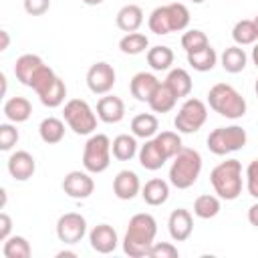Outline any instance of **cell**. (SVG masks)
I'll list each match as a JSON object with an SVG mask.
<instances>
[{
	"label": "cell",
	"mask_w": 258,
	"mask_h": 258,
	"mask_svg": "<svg viewBox=\"0 0 258 258\" xmlns=\"http://www.w3.org/2000/svg\"><path fill=\"white\" fill-rule=\"evenodd\" d=\"M147 256H149V258H177L179 252H177V248H175L173 244H169V242H153V246L149 248Z\"/></svg>",
	"instance_id": "cell-42"
},
{
	"label": "cell",
	"mask_w": 258,
	"mask_h": 258,
	"mask_svg": "<svg viewBox=\"0 0 258 258\" xmlns=\"http://www.w3.org/2000/svg\"><path fill=\"white\" fill-rule=\"evenodd\" d=\"M141 198L149 206H161V204H165L167 198H169V185H167V181L161 179V177H153V179L145 181V185L141 187Z\"/></svg>",
	"instance_id": "cell-19"
},
{
	"label": "cell",
	"mask_w": 258,
	"mask_h": 258,
	"mask_svg": "<svg viewBox=\"0 0 258 258\" xmlns=\"http://www.w3.org/2000/svg\"><path fill=\"white\" fill-rule=\"evenodd\" d=\"M147 26L153 34H169L173 32L171 30V20H169V12H167V4L165 6H157L151 14H149V20H147Z\"/></svg>",
	"instance_id": "cell-34"
},
{
	"label": "cell",
	"mask_w": 258,
	"mask_h": 258,
	"mask_svg": "<svg viewBox=\"0 0 258 258\" xmlns=\"http://www.w3.org/2000/svg\"><path fill=\"white\" fill-rule=\"evenodd\" d=\"M155 141L159 143V147L163 149V153L167 155V159L175 157L177 151L183 147V145H181V137H179L175 131H161V133L155 135Z\"/></svg>",
	"instance_id": "cell-39"
},
{
	"label": "cell",
	"mask_w": 258,
	"mask_h": 258,
	"mask_svg": "<svg viewBox=\"0 0 258 258\" xmlns=\"http://www.w3.org/2000/svg\"><path fill=\"white\" fill-rule=\"evenodd\" d=\"M87 234V220L77 214V212H69L62 214L56 222V236L62 244H77L85 238Z\"/></svg>",
	"instance_id": "cell-9"
},
{
	"label": "cell",
	"mask_w": 258,
	"mask_h": 258,
	"mask_svg": "<svg viewBox=\"0 0 258 258\" xmlns=\"http://www.w3.org/2000/svg\"><path fill=\"white\" fill-rule=\"evenodd\" d=\"M64 97H67V85H64V81H62L60 77H58L42 95H38L40 103H42L44 107H48V109L60 107V105L64 103Z\"/></svg>",
	"instance_id": "cell-33"
},
{
	"label": "cell",
	"mask_w": 258,
	"mask_h": 258,
	"mask_svg": "<svg viewBox=\"0 0 258 258\" xmlns=\"http://www.w3.org/2000/svg\"><path fill=\"white\" fill-rule=\"evenodd\" d=\"M167 230H169L171 240L185 242L194 232V218H191L189 210H185V208L173 210L169 214V220H167Z\"/></svg>",
	"instance_id": "cell-12"
},
{
	"label": "cell",
	"mask_w": 258,
	"mask_h": 258,
	"mask_svg": "<svg viewBox=\"0 0 258 258\" xmlns=\"http://www.w3.org/2000/svg\"><path fill=\"white\" fill-rule=\"evenodd\" d=\"M248 222H250L254 228H258V202L248 208Z\"/></svg>",
	"instance_id": "cell-46"
},
{
	"label": "cell",
	"mask_w": 258,
	"mask_h": 258,
	"mask_svg": "<svg viewBox=\"0 0 258 258\" xmlns=\"http://www.w3.org/2000/svg\"><path fill=\"white\" fill-rule=\"evenodd\" d=\"M34 171H36V159H34L28 151L20 149V151H14V153L8 157V173H10L16 181H26V179H30V177L34 175Z\"/></svg>",
	"instance_id": "cell-14"
},
{
	"label": "cell",
	"mask_w": 258,
	"mask_h": 258,
	"mask_svg": "<svg viewBox=\"0 0 258 258\" xmlns=\"http://www.w3.org/2000/svg\"><path fill=\"white\" fill-rule=\"evenodd\" d=\"M18 129L10 123H2L0 125V149L2 151H10L16 143H18Z\"/></svg>",
	"instance_id": "cell-41"
},
{
	"label": "cell",
	"mask_w": 258,
	"mask_h": 258,
	"mask_svg": "<svg viewBox=\"0 0 258 258\" xmlns=\"http://www.w3.org/2000/svg\"><path fill=\"white\" fill-rule=\"evenodd\" d=\"M0 36H2V44H0V50H6L8 48V42H10V36L6 30H0Z\"/></svg>",
	"instance_id": "cell-47"
},
{
	"label": "cell",
	"mask_w": 258,
	"mask_h": 258,
	"mask_svg": "<svg viewBox=\"0 0 258 258\" xmlns=\"http://www.w3.org/2000/svg\"><path fill=\"white\" fill-rule=\"evenodd\" d=\"M252 60L258 67V44H254V48H252Z\"/></svg>",
	"instance_id": "cell-48"
},
{
	"label": "cell",
	"mask_w": 258,
	"mask_h": 258,
	"mask_svg": "<svg viewBox=\"0 0 258 258\" xmlns=\"http://www.w3.org/2000/svg\"><path fill=\"white\" fill-rule=\"evenodd\" d=\"M208 36L204 30H198V28H191L187 32L181 34V46L185 52H194V50H200L204 46H208Z\"/></svg>",
	"instance_id": "cell-40"
},
{
	"label": "cell",
	"mask_w": 258,
	"mask_h": 258,
	"mask_svg": "<svg viewBox=\"0 0 258 258\" xmlns=\"http://www.w3.org/2000/svg\"><path fill=\"white\" fill-rule=\"evenodd\" d=\"M246 189L254 200H258V159H252L246 167Z\"/></svg>",
	"instance_id": "cell-43"
},
{
	"label": "cell",
	"mask_w": 258,
	"mask_h": 258,
	"mask_svg": "<svg viewBox=\"0 0 258 258\" xmlns=\"http://www.w3.org/2000/svg\"><path fill=\"white\" fill-rule=\"evenodd\" d=\"M210 109L226 119H240L246 115V99L228 83H216L208 93Z\"/></svg>",
	"instance_id": "cell-4"
},
{
	"label": "cell",
	"mask_w": 258,
	"mask_h": 258,
	"mask_svg": "<svg viewBox=\"0 0 258 258\" xmlns=\"http://www.w3.org/2000/svg\"><path fill=\"white\" fill-rule=\"evenodd\" d=\"M24 2V10L30 16H40L50 8V0H22Z\"/></svg>",
	"instance_id": "cell-44"
},
{
	"label": "cell",
	"mask_w": 258,
	"mask_h": 258,
	"mask_svg": "<svg viewBox=\"0 0 258 258\" xmlns=\"http://www.w3.org/2000/svg\"><path fill=\"white\" fill-rule=\"evenodd\" d=\"M167 12H169V20H171V30L173 32H179V30L187 28V24H189V10H187L185 4L171 2V4H167Z\"/></svg>",
	"instance_id": "cell-38"
},
{
	"label": "cell",
	"mask_w": 258,
	"mask_h": 258,
	"mask_svg": "<svg viewBox=\"0 0 258 258\" xmlns=\"http://www.w3.org/2000/svg\"><path fill=\"white\" fill-rule=\"evenodd\" d=\"M83 2H85L87 6H97V4H101L103 0H83Z\"/></svg>",
	"instance_id": "cell-49"
},
{
	"label": "cell",
	"mask_w": 258,
	"mask_h": 258,
	"mask_svg": "<svg viewBox=\"0 0 258 258\" xmlns=\"http://www.w3.org/2000/svg\"><path fill=\"white\" fill-rule=\"evenodd\" d=\"M2 254L6 258H28L32 254V250H30V244L24 236H10L4 240Z\"/></svg>",
	"instance_id": "cell-36"
},
{
	"label": "cell",
	"mask_w": 258,
	"mask_h": 258,
	"mask_svg": "<svg viewBox=\"0 0 258 258\" xmlns=\"http://www.w3.org/2000/svg\"><path fill=\"white\" fill-rule=\"evenodd\" d=\"M155 234H157V222L151 214H135L129 224H127V232L123 238V250L127 256L131 258H143L147 256L149 248L155 242Z\"/></svg>",
	"instance_id": "cell-1"
},
{
	"label": "cell",
	"mask_w": 258,
	"mask_h": 258,
	"mask_svg": "<svg viewBox=\"0 0 258 258\" xmlns=\"http://www.w3.org/2000/svg\"><path fill=\"white\" fill-rule=\"evenodd\" d=\"M220 62H222V69H224L226 73L236 75V73H242V71L246 69L248 54H246L244 48L238 46V44H236V46H228V48L222 52Z\"/></svg>",
	"instance_id": "cell-25"
},
{
	"label": "cell",
	"mask_w": 258,
	"mask_h": 258,
	"mask_svg": "<svg viewBox=\"0 0 258 258\" xmlns=\"http://www.w3.org/2000/svg\"><path fill=\"white\" fill-rule=\"evenodd\" d=\"M111 163V139L105 133H95L83 149V167L89 173H103Z\"/></svg>",
	"instance_id": "cell-6"
},
{
	"label": "cell",
	"mask_w": 258,
	"mask_h": 258,
	"mask_svg": "<svg viewBox=\"0 0 258 258\" xmlns=\"http://www.w3.org/2000/svg\"><path fill=\"white\" fill-rule=\"evenodd\" d=\"M191 2H194V4H202L204 0H191Z\"/></svg>",
	"instance_id": "cell-53"
},
{
	"label": "cell",
	"mask_w": 258,
	"mask_h": 258,
	"mask_svg": "<svg viewBox=\"0 0 258 258\" xmlns=\"http://www.w3.org/2000/svg\"><path fill=\"white\" fill-rule=\"evenodd\" d=\"M147 46H149V40H147V36L141 34V32H127V34L119 40L121 52H123V54H131V56L145 52Z\"/></svg>",
	"instance_id": "cell-35"
},
{
	"label": "cell",
	"mask_w": 258,
	"mask_h": 258,
	"mask_svg": "<svg viewBox=\"0 0 258 258\" xmlns=\"http://www.w3.org/2000/svg\"><path fill=\"white\" fill-rule=\"evenodd\" d=\"M141 191L139 175L131 169H121L113 179V194L119 200H133Z\"/></svg>",
	"instance_id": "cell-15"
},
{
	"label": "cell",
	"mask_w": 258,
	"mask_h": 258,
	"mask_svg": "<svg viewBox=\"0 0 258 258\" xmlns=\"http://www.w3.org/2000/svg\"><path fill=\"white\" fill-rule=\"evenodd\" d=\"M232 38L238 46H246V44H254L258 40V30L254 20H238L232 28Z\"/></svg>",
	"instance_id": "cell-31"
},
{
	"label": "cell",
	"mask_w": 258,
	"mask_h": 258,
	"mask_svg": "<svg viewBox=\"0 0 258 258\" xmlns=\"http://www.w3.org/2000/svg\"><path fill=\"white\" fill-rule=\"evenodd\" d=\"M62 191L73 200H87L95 191V181L89 171H69L62 179Z\"/></svg>",
	"instance_id": "cell-11"
},
{
	"label": "cell",
	"mask_w": 258,
	"mask_h": 258,
	"mask_svg": "<svg viewBox=\"0 0 258 258\" xmlns=\"http://www.w3.org/2000/svg\"><path fill=\"white\" fill-rule=\"evenodd\" d=\"M210 181L218 198L232 202L242 194V163L238 159H226L210 171Z\"/></svg>",
	"instance_id": "cell-2"
},
{
	"label": "cell",
	"mask_w": 258,
	"mask_h": 258,
	"mask_svg": "<svg viewBox=\"0 0 258 258\" xmlns=\"http://www.w3.org/2000/svg\"><path fill=\"white\" fill-rule=\"evenodd\" d=\"M38 133H40V139L48 145H54V143H60L62 137H64V123L56 117H46L40 121L38 125Z\"/></svg>",
	"instance_id": "cell-29"
},
{
	"label": "cell",
	"mask_w": 258,
	"mask_h": 258,
	"mask_svg": "<svg viewBox=\"0 0 258 258\" xmlns=\"http://www.w3.org/2000/svg\"><path fill=\"white\" fill-rule=\"evenodd\" d=\"M56 79H58V75H56L48 64H42V67L34 73V77H32V81H30L28 87H30L36 95H42V93H44Z\"/></svg>",
	"instance_id": "cell-37"
},
{
	"label": "cell",
	"mask_w": 258,
	"mask_h": 258,
	"mask_svg": "<svg viewBox=\"0 0 258 258\" xmlns=\"http://www.w3.org/2000/svg\"><path fill=\"white\" fill-rule=\"evenodd\" d=\"M117 26L123 32H137V28L143 24V10L137 4H125L117 12Z\"/></svg>",
	"instance_id": "cell-22"
},
{
	"label": "cell",
	"mask_w": 258,
	"mask_h": 258,
	"mask_svg": "<svg viewBox=\"0 0 258 258\" xmlns=\"http://www.w3.org/2000/svg\"><path fill=\"white\" fill-rule=\"evenodd\" d=\"M137 155H139V163H141V167H145V169H149V171L161 169L163 163L167 161V155L163 153V149L159 147V143L155 141V137L145 139V143L139 147Z\"/></svg>",
	"instance_id": "cell-17"
},
{
	"label": "cell",
	"mask_w": 258,
	"mask_h": 258,
	"mask_svg": "<svg viewBox=\"0 0 258 258\" xmlns=\"http://www.w3.org/2000/svg\"><path fill=\"white\" fill-rule=\"evenodd\" d=\"M89 242H91V248L99 254H111L115 252L117 244H119V238H117V232L113 226L109 224H99L95 226L91 232H89Z\"/></svg>",
	"instance_id": "cell-13"
},
{
	"label": "cell",
	"mask_w": 258,
	"mask_h": 258,
	"mask_svg": "<svg viewBox=\"0 0 258 258\" xmlns=\"http://www.w3.org/2000/svg\"><path fill=\"white\" fill-rule=\"evenodd\" d=\"M111 151H113V157L119 159V161H129L137 155V141H135V135H127V133H121L113 139L111 143Z\"/></svg>",
	"instance_id": "cell-28"
},
{
	"label": "cell",
	"mask_w": 258,
	"mask_h": 258,
	"mask_svg": "<svg viewBox=\"0 0 258 258\" xmlns=\"http://www.w3.org/2000/svg\"><path fill=\"white\" fill-rule=\"evenodd\" d=\"M202 171V155L191 147H181L169 167V183L177 189L191 187Z\"/></svg>",
	"instance_id": "cell-3"
},
{
	"label": "cell",
	"mask_w": 258,
	"mask_h": 258,
	"mask_svg": "<svg viewBox=\"0 0 258 258\" xmlns=\"http://www.w3.org/2000/svg\"><path fill=\"white\" fill-rule=\"evenodd\" d=\"M157 129H159V121L151 113H139L131 119V133L135 137L151 139V137L157 135Z\"/></svg>",
	"instance_id": "cell-26"
},
{
	"label": "cell",
	"mask_w": 258,
	"mask_h": 258,
	"mask_svg": "<svg viewBox=\"0 0 258 258\" xmlns=\"http://www.w3.org/2000/svg\"><path fill=\"white\" fill-rule=\"evenodd\" d=\"M10 230H12V220L6 212L0 214V240L4 242L6 238H10Z\"/></svg>",
	"instance_id": "cell-45"
},
{
	"label": "cell",
	"mask_w": 258,
	"mask_h": 258,
	"mask_svg": "<svg viewBox=\"0 0 258 258\" xmlns=\"http://www.w3.org/2000/svg\"><path fill=\"white\" fill-rule=\"evenodd\" d=\"M115 79H117L115 69L105 60L91 64V69L87 71V87L95 95H107L113 89Z\"/></svg>",
	"instance_id": "cell-10"
},
{
	"label": "cell",
	"mask_w": 258,
	"mask_h": 258,
	"mask_svg": "<svg viewBox=\"0 0 258 258\" xmlns=\"http://www.w3.org/2000/svg\"><path fill=\"white\" fill-rule=\"evenodd\" d=\"M218 62V54L216 50L208 44L200 50H194V52H187V64L194 69V71H200V73H206V71H212Z\"/></svg>",
	"instance_id": "cell-27"
},
{
	"label": "cell",
	"mask_w": 258,
	"mask_h": 258,
	"mask_svg": "<svg viewBox=\"0 0 258 258\" xmlns=\"http://www.w3.org/2000/svg\"><path fill=\"white\" fill-rule=\"evenodd\" d=\"M4 117L10 123H24L32 115V105L26 97H10L4 103Z\"/></svg>",
	"instance_id": "cell-20"
},
{
	"label": "cell",
	"mask_w": 258,
	"mask_h": 258,
	"mask_svg": "<svg viewBox=\"0 0 258 258\" xmlns=\"http://www.w3.org/2000/svg\"><path fill=\"white\" fill-rule=\"evenodd\" d=\"M147 64L153 71H167L173 64V50L169 46L157 44L147 50Z\"/></svg>",
	"instance_id": "cell-32"
},
{
	"label": "cell",
	"mask_w": 258,
	"mask_h": 258,
	"mask_svg": "<svg viewBox=\"0 0 258 258\" xmlns=\"http://www.w3.org/2000/svg\"><path fill=\"white\" fill-rule=\"evenodd\" d=\"M62 117L77 135H91L97 129V115L93 113L91 105L83 99L67 101L62 109Z\"/></svg>",
	"instance_id": "cell-7"
},
{
	"label": "cell",
	"mask_w": 258,
	"mask_h": 258,
	"mask_svg": "<svg viewBox=\"0 0 258 258\" xmlns=\"http://www.w3.org/2000/svg\"><path fill=\"white\" fill-rule=\"evenodd\" d=\"M194 214L202 220H210L216 218L220 214V198L212 196V194H202L196 198L194 202Z\"/></svg>",
	"instance_id": "cell-30"
},
{
	"label": "cell",
	"mask_w": 258,
	"mask_h": 258,
	"mask_svg": "<svg viewBox=\"0 0 258 258\" xmlns=\"http://www.w3.org/2000/svg\"><path fill=\"white\" fill-rule=\"evenodd\" d=\"M163 83L173 91V95H175L177 99L187 97V95L191 93V87H194L191 77H189V73H187L185 69H171V71L167 73V77H165Z\"/></svg>",
	"instance_id": "cell-24"
},
{
	"label": "cell",
	"mask_w": 258,
	"mask_h": 258,
	"mask_svg": "<svg viewBox=\"0 0 258 258\" xmlns=\"http://www.w3.org/2000/svg\"><path fill=\"white\" fill-rule=\"evenodd\" d=\"M175 103H177V97L165 83H159L157 89L153 91L151 99L147 101V105L151 107L153 113H169L175 107Z\"/></svg>",
	"instance_id": "cell-23"
},
{
	"label": "cell",
	"mask_w": 258,
	"mask_h": 258,
	"mask_svg": "<svg viewBox=\"0 0 258 258\" xmlns=\"http://www.w3.org/2000/svg\"><path fill=\"white\" fill-rule=\"evenodd\" d=\"M208 119V107L204 101L196 99V97H189L183 101V105L179 107L175 119H173V125L179 133H198L204 123Z\"/></svg>",
	"instance_id": "cell-8"
},
{
	"label": "cell",
	"mask_w": 258,
	"mask_h": 258,
	"mask_svg": "<svg viewBox=\"0 0 258 258\" xmlns=\"http://www.w3.org/2000/svg\"><path fill=\"white\" fill-rule=\"evenodd\" d=\"M44 62H42V58L38 56V54H22V56H18L16 58V64H14V75H16V79L22 83V85H30V81H32V77H34V73L42 67Z\"/></svg>",
	"instance_id": "cell-21"
},
{
	"label": "cell",
	"mask_w": 258,
	"mask_h": 258,
	"mask_svg": "<svg viewBox=\"0 0 258 258\" xmlns=\"http://www.w3.org/2000/svg\"><path fill=\"white\" fill-rule=\"evenodd\" d=\"M97 117L103 123H119L125 117V103L115 95H103L97 103Z\"/></svg>",
	"instance_id": "cell-16"
},
{
	"label": "cell",
	"mask_w": 258,
	"mask_h": 258,
	"mask_svg": "<svg viewBox=\"0 0 258 258\" xmlns=\"http://www.w3.org/2000/svg\"><path fill=\"white\" fill-rule=\"evenodd\" d=\"M0 81H2V93H6V77L0 75Z\"/></svg>",
	"instance_id": "cell-50"
},
{
	"label": "cell",
	"mask_w": 258,
	"mask_h": 258,
	"mask_svg": "<svg viewBox=\"0 0 258 258\" xmlns=\"http://www.w3.org/2000/svg\"><path fill=\"white\" fill-rule=\"evenodd\" d=\"M248 141L246 129H242L240 125H230V127H216L214 131H210L206 143L208 149L214 155H228L234 153L238 149H242Z\"/></svg>",
	"instance_id": "cell-5"
},
{
	"label": "cell",
	"mask_w": 258,
	"mask_h": 258,
	"mask_svg": "<svg viewBox=\"0 0 258 258\" xmlns=\"http://www.w3.org/2000/svg\"><path fill=\"white\" fill-rule=\"evenodd\" d=\"M159 83H161V81H157L155 75L141 71V73L133 75V79H131V83H129V91H131V95H133L137 101L147 103V101L151 99V95H153V91L157 89Z\"/></svg>",
	"instance_id": "cell-18"
},
{
	"label": "cell",
	"mask_w": 258,
	"mask_h": 258,
	"mask_svg": "<svg viewBox=\"0 0 258 258\" xmlns=\"http://www.w3.org/2000/svg\"><path fill=\"white\" fill-rule=\"evenodd\" d=\"M254 91H256V97H258V79H256V85H254Z\"/></svg>",
	"instance_id": "cell-52"
},
{
	"label": "cell",
	"mask_w": 258,
	"mask_h": 258,
	"mask_svg": "<svg viewBox=\"0 0 258 258\" xmlns=\"http://www.w3.org/2000/svg\"><path fill=\"white\" fill-rule=\"evenodd\" d=\"M254 24H256V30H258V14L254 16Z\"/></svg>",
	"instance_id": "cell-51"
}]
</instances>
